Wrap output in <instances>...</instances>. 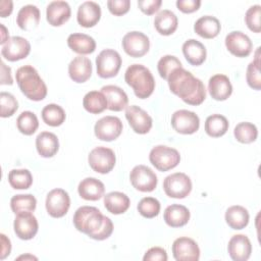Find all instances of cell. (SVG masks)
<instances>
[{"mask_svg": "<svg viewBox=\"0 0 261 261\" xmlns=\"http://www.w3.org/2000/svg\"><path fill=\"white\" fill-rule=\"evenodd\" d=\"M72 221L79 231L96 241L108 239L113 231L111 219L93 206H82L76 209Z\"/></svg>", "mask_w": 261, "mask_h": 261, "instance_id": "1", "label": "cell"}, {"mask_svg": "<svg viewBox=\"0 0 261 261\" xmlns=\"http://www.w3.org/2000/svg\"><path fill=\"white\" fill-rule=\"evenodd\" d=\"M170 91L189 105H200L206 98L203 82L182 67L175 68L167 79Z\"/></svg>", "mask_w": 261, "mask_h": 261, "instance_id": "2", "label": "cell"}, {"mask_svg": "<svg viewBox=\"0 0 261 261\" xmlns=\"http://www.w3.org/2000/svg\"><path fill=\"white\" fill-rule=\"evenodd\" d=\"M15 79L21 93L28 99L41 101L47 96V87L32 65L20 66L16 70Z\"/></svg>", "mask_w": 261, "mask_h": 261, "instance_id": "3", "label": "cell"}, {"mask_svg": "<svg viewBox=\"0 0 261 261\" xmlns=\"http://www.w3.org/2000/svg\"><path fill=\"white\" fill-rule=\"evenodd\" d=\"M126 84L140 99L150 97L155 89V80L150 69L142 64H132L124 73Z\"/></svg>", "mask_w": 261, "mask_h": 261, "instance_id": "4", "label": "cell"}, {"mask_svg": "<svg viewBox=\"0 0 261 261\" xmlns=\"http://www.w3.org/2000/svg\"><path fill=\"white\" fill-rule=\"evenodd\" d=\"M149 160L156 169L167 171L177 166L180 161V155L176 149L158 145L150 151Z\"/></svg>", "mask_w": 261, "mask_h": 261, "instance_id": "5", "label": "cell"}, {"mask_svg": "<svg viewBox=\"0 0 261 261\" xmlns=\"http://www.w3.org/2000/svg\"><path fill=\"white\" fill-rule=\"evenodd\" d=\"M121 57L113 49L102 50L96 57L97 74L102 79L115 76L121 67Z\"/></svg>", "mask_w": 261, "mask_h": 261, "instance_id": "6", "label": "cell"}, {"mask_svg": "<svg viewBox=\"0 0 261 261\" xmlns=\"http://www.w3.org/2000/svg\"><path fill=\"white\" fill-rule=\"evenodd\" d=\"M163 190L165 194L174 199H184L192 191L191 178L182 172L169 174L164 178Z\"/></svg>", "mask_w": 261, "mask_h": 261, "instance_id": "7", "label": "cell"}, {"mask_svg": "<svg viewBox=\"0 0 261 261\" xmlns=\"http://www.w3.org/2000/svg\"><path fill=\"white\" fill-rule=\"evenodd\" d=\"M88 161L90 167L94 171L105 174L113 169L116 157L112 149L107 147H96L90 152Z\"/></svg>", "mask_w": 261, "mask_h": 261, "instance_id": "8", "label": "cell"}, {"mask_svg": "<svg viewBox=\"0 0 261 261\" xmlns=\"http://www.w3.org/2000/svg\"><path fill=\"white\" fill-rule=\"evenodd\" d=\"M129 179L136 190L145 193L154 191L158 182L155 172L146 165L135 166L129 173Z\"/></svg>", "mask_w": 261, "mask_h": 261, "instance_id": "9", "label": "cell"}, {"mask_svg": "<svg viewBox=\"0 0 261 261\" xmlns=\"http://www.w3.org/2000/svg\"><path fill=\"white\" fill-rule=\"evenodd\" d=\"M45 205L51 217H63L70 207L69 195L63 189H54L48 193Z\"/></svg>", "mask_w": 261, "mask_h": 261, "instance_id": "10", "label": "cell"}, {"mask_svg": "<svg viewBox=\"0 0 261 261\" xmlns=\"http://www.w3.org/2000/svg\"><path fill=\"white\" fill-rule=\"evenodd\" d=\"M122 48L130 57H142L149 51V38L142 32H129L122 38Z\"/></svg>", "mask_w": 261, "mask_h": 261, "instance_id": "11", "label": "cell"}, {"mask_svg": "<svg viewBox=\"0 0 261 261\" xmlns=\"http://www.w3.org/2000/svg\"><path fill=\"white\" fill-rule=\"evenodd\" d=\"M122 127V122L118 117L107 115L96 122L94 132L99 140L111 142L121 135Z\"/></svg>", "mask_w": 261, "mask_h": 261, "instance_id": "12", "label": "cell"}, {"mask_svg": "<svg viewBox=\"0 0 261 261\" xmlns=\"http://www.w3.org/2000/svg\"><path fill=\"white\" fill-rule=\"evenodd\" d=\"M171 125L178 134L192 135L199 129L200 119L195 112L180 109L172 114Z\"/></svg>", "mask_w": 261, "mask_h": 261, "instance_id": "13", "label": "cell"}, {"mask_svg": "<svg viewBox=\"0 0 261 261\" xmlns=\"http://www.w3.org/2000/svg\"><path fill=\"white\" fill-rule=\"evenodd\" d=\"M31 52L30 42L19 36H13L2 45L1 54L8 61H18L25 58Z\"/></svg>", "mask_w": 261, "mask_h": 261, "instance_id": "14", "label": "cell"}, {"mask_svg": "<svg viewBox=\"0 0 261 261\" xmlns=\"http://www.w3.org/2000/svg\"><path fill=\"white\" fill-rule=\"evenodd\" d=\"M172 255L176 261H198L200 249L193 239L180 237L172 244Z\"/></svg>", "mask_w": 261, "mask_h": 261, "instance_id": "15", "label": "cell"}, {"mask_svg": "<svg viewBox=\"0 0 261 261\" xmlns=\"http://www.w3.org/2000/svg\"><path fill=\"white\" fill-rule=\"evenodd\" d=\"M125 117L133 130L137 134H147L150 132L152 127V117L139 106H127L125 108Z\"/></svg>", "mask_w": 261, "mask_h": 261, "instance_id": "16", "label": "cell"}, {"mask_svg": "<svg viewBox=\"0 0 261 261\" xmlns=\"http://www.w3.org/2000/svg\"><path fill=\"white\" fill-rule=\"evenodd\" d=\"M13 228L16 237L28 241L37 234L39 224L37 218L31 212H20L14 218Z\"/></svg>", "mask_w": 261, "mask_h": 261, "instance_id": "17", "label": "cell"}, {"mask_svg": "<svg viewBox=\"0 0 261 261\" xmlns=\"http://www.w3.org/2000/svg\"><path fill=\"white\" fill-rule=\"evenodd\" d=\"M225 46L237 57H247L253 50V44L250 38L240 31L230 32L225 37Z\"/></svg>", "mask_w": 261, "mask_h": 261, "instance_id": "18", "label": "cell"}, {"mask_svg": "<svg viewBox=\"0 0 261 261\" xmlns=\"http://www.w3.org/2000/svg\"><path fill=\"white\" fill-rule=\"evenodd\" d=\"M227 251L233 261H246L251 256L252 245L247 236L236 234L230 238Z\"/></svg>", "mask_w": 261, "mask_h": 261, "instance_id": "19", "label": "cell"}, {"mask_svg": "<svg viewBox=\"0 0 261 261\" xmlns=\"http://www.w3.org/2000/svg\"><path fill=\"white\" fill-rule=\"evenodd\" d=\"M70 14V6L65 1H52L46 8V18L52 27L62 25L69 19Z\"/></svg>", "mask_w": 261, "mask_h": 261, "instance_id": "20", "label": "cell"}, {"mask_svg": "<svg viewBox=\"0 0 261 261\" xmlns=\"http://www.w3.org/2000/svg\"><path fill=\"white\" fill-rule=\"evenodd\" d=\"M208 91L210 96L217 101L226 100L232 93V86L225 74H214L209 79Z\"/></svg>", "mask_w": 261, "mask_h": 261, "instance_id": "21", "label": "cell"}, {"mask_svg": "<svg viewBox=\"0 0 261 261\" xmlns=\"http://www.w3.org/2000/svg\"><path fill=\"white\" fill-rule=\"evenodd\" d=\"M101 18V8L94 1H86L79 6L76 19L80 25L92 28L98 23Z\"/></svg>", "mask_w": 261, "mask_h": 261, "instance_id": "22", "label": "cell"}, {"mask_svg": "<svg viewBox=\"0 0 261 261\" xmlns=\"http://www.w3.org/2000/svg\"><path fill=\"white\" fill-rule=\"evenodd\" d=\"M68 74L70 79L77 84L87 82L92 75L91 60L82 55L74 57L68 65Z\"/></svg>", "mask_w": 261, "mask_h": 261, "instance_id": "23", "label": "cell"}, {"mask_svg": "<svg viewBox=\"0 0 261 261\" xmlns=\"http://www.w3.org/2000/svg\"><path fill=\"white\" fill-rule=\"evenodd\" d=\"M101 92L106 97L109 110L121 111L127 107L128 98L121 88L114 85H107L102 87Z\"/></svg>", "mask_w": 261, "mask_h": 261, "instance_id": "24", "label": "cell"}, {"mask_svg": "<svg viewBox=\"0 0 261 261\" xmlns=\"http://www.w3.org/2000/svg\"><path fill=\"white\" fill-rule=\"evenodd\" d=\"M77 192L81 198L88 201H97L104 196V184L95 177L84 178L77 187Z\"/></svg>", "mask_w": 261, "mask_h": 261, "instance_id": "25", "label": "cell"}, {"mask_svg": "<svg viewBox=\"0 0 261 261\" xmlns=\"http://www.w3.org/2000/svg\"><path fill=\"white\" fill-rule=\"evenodd\" d=\"M36 148L44 158L53 157L59 150V141L55 134L50 132H42L36 138Z\"/></svg>", "mask_w": 261, "mask_h": 261, "instance_id": "26", "label": "cell"}, {"mask_svg": "<svg viewBox=\"0 0 261 261\" xmlns=\"http://www.w3.org/2000/svg\"><path fill=\"white\" fill-rule=\"evenodd\" d=\"M163 218L170 227H181L189 222L190 211L184 205L172 204L164 210Z\"/></svg>", "mask_w": 261, "mask_h": 261, "instance_id": "27", "label": "cell"}, {"mask_svg": "<svg viewBox=\"0 0 261 261\" xmlns=\"http://www.w3.org/2000/svg\"><path fill=\"white\" fill-rule=\"evenodd\" d=\"M221 30L219 20L211 15H204L198 18L194 24V31L197 35L205 39L215 38Z\"/></svg>", "mask_w": 261, "mask_h": 261, "instance_id": "28", "label": "cell"}, {"mask_svg": "<svg viewBox=\"0 0 261 261\" xmlns=\"http://www.w3.org/2000/svg\"><path fill=\"white\" fill-rule=\"evenodd\" d=\"M182 53L187 61L195 66L201 65L205 61L207 55L205 46L195 39H189L184 43Z\"/></svg>", "mask_w": 261, "mask_h": 261, "instance_id": "29", "label": "cell"}, {"mask_svg": "<svg viewBox=\"0 0 261 261\" xmlns=\"http://www.w3.org/2000/svg\"><path fill=\"white\" fill-rule=\"evenodd\" d=\"M40 22V10L37 6L28 4L22 6L16 16L17 25L23 31H32Z\"/></svg>", "mask_w": 261, "mask_h": 261, "instance_id": "30", "label": "cell"}, {"mask_svg": "<svg viewBox=\"0 0 261 261\" xmlns=\"http://www.w3.org/2000/svg\"><path fill=\"white\" fill-rule=\"evenodd\" d=\"M68 47L75 53L81 55L91 54L96 49L95 40L86 34L73 33L67 38Z\"/></svg>", "mask_w": 261, "mask_h": 261, "instance_id": "31", "label": "cell"}, {"mask_svg": "<svg viewBox=\"0 0 261 261\" xmlns=\"http://www.w3.org/2000/svg\"><path fill=\"white\" fill-rule=\"evenodd\" d=\"M177 24L178 21L176 15L168 9L161 10L154 18V27L156 31L163 36L173 34L177 29Z\"/></svg>", "mask_w": 261, "mask_h": 261, "instance_id": "32", "label": "cell"}, {"mask_svg": "<svg viewBox=\"0 0 261 261\" xmlns=\"http://www.w3.org/2000/svg\"><path fill=\"white\" fill-rule=\"evenodd\" d=\"M129 205V198L121 192H110L104 196V206L112 214L118 215L124 213Z\"/></svg>", "mask_w": 261, "mask_h": 261, "instance_id": "33", "label": "cell"}, {"mask_svg": "<svg viewBox=\"0 0 261 261\" xmlns=\"http://www.w3.org/2000/svg\"><path fill=\"white\" fill-rule=\"evenodd\" d=\"M250 215L248 210L240 205L230 206L225 212V221L232 229H243L249 223Z\"/></svg>", "mask_w": 261, "mask_h": 261, "instance_id": "34", "label": "cell"}, {"mask_svg": "<svg viewBox=\"0 0 261 261\" xmlns=\"http://www.w3.org/2000/svg\"><path fill=\"white\" fill-rule=\"evenodd\" d=\"M83 106L88 112L92 114H99L108 108L106 97L102 92L98 91L88 92L84 96Z\"/></svg>", "mask_w": 261, "mask_h": 261, "instance_id": "35", "label": "cell"}, {"mask_svg": "<svg viewBox=\"0 0 261 261\" xmlns=\"http://www.w3.org/2000/svg\"><path fill=\"white\" fill-rule=\"evenodd\" d=\"M228 121L225 116L221 114H212L205 120V132L212 138L223 136L228 129Z\"/></svg>", "mask_w": 261, "mask_h": 261, "instance_id": "36", "label": "cell"}, {"mask_svg": "<svg viewBox=\"0 0 261 261\" xmlns=\"http://www.w3.org/2000/svg\"><path fill=\"white\" fill-rule=\"evenodd\" d=\"M42 119L50 126H59L65 120V111L57 104H48L42 109Z\"/></svg>", "mask_w": 261, "mask_h": 261, "instance_id": "37", "label": "cell"}, {"mask_svg": "<svg viewBox=\"0 0 261 261\" xmlns=\"http://www.w3.org/2000/svg\"><path fill=\"white\" fill-rule=\"evenodd\" d=\"M8 182L15 190H27L33 184V176L28 169H12L8 173Z\"/></svg>", "mask_w": 261, "mask_h": 261, "instance_id": "38", "label": "cell"}, {"mask_svg": "<svg viewBox=\"0 0 261 261\" xmlns=\"http://www.w3.org/2000/svg\"><path fill=\"white\" fill-rule=\"evenodd\" d=\"M16 126L21 134L31 136L35 134L39 127L38 117L32 111H23L16 119Z\"/></svg>", "mask_w": 261, "mask_h": 261, "instance_id": "39", "label": "cell"}, {"mask_svg": "<svg viewBox=\"0 0 261 261\" xmlns=\"http://www.w3.org/2000/svg\"><path fill=\"white\" fill-rule=\"evenodd\" d=\"M233 135L238 142L243 144H250L256 141L258 137V129L255 124L244 121L236 125L233 129Z\"/></svg>", "mask_w": 261, "mask_h": 261, "instance_id": "40", "label": "cell"}, {"mask_svg": "<svg viewBox=\"0 0 261 261\" xmlns=\"http://www.w3.org/2000/svg\"><path fill=\"white\" fill-rule=\"evenodd\" d=\"M37 200L31 194L15 195L10 200L11 210L17 214L20 212H33L36 209Z\"/></svg>", "mask_w": 261, "mask_h": 261, "instance_id": "41", "label": "cell"}, {"mask_svg": "<svg viewBox=\"0 0 261 261\" xmlns=\"http://www.w3.org/2000/svg\"><path fill=\"white\" fill-rule=\"evenodd\" d=\"M259 49L257 48L256 58L249 63L246 72V80L248 85L254 89L259 91L261 89V75H260V60H259Z\"/></svg>", "mask_w": 261, "mask_h": 261, "instance_id": "42", "label": "cell"}, {"mask_svg": "<svg viewBox=\"0 0 261 261\" xmlns=\"http://www.w3.org/2000/svg\"><path fill=\"white\" fill-rule=\"evenodd\" d=\"M160 202L153 197H145L138 204L139 213L146 218H154L160 212Z\"/></svg>", "mask_w": 261, "mask_h": 261, "instance_id": "43", "label": "cell"}, {"mask_svg": "<svg viewBox=\"0 0 261 261\" xmlns=\"http://www.w3.org/2000/svg\"><path fill=\"white\" fill-rule=\"evenodd\" d=\"M181 66V62L173 55H165L161 57L157 63V69L160 76L167 81L169 74L175 69Z\"/></svg>", "mask_w": 261, "mask_h": 261, "instance_id": "44", "label": "cell"}, {"mask_svg": "<svg viewBox=\"0 0 261 261\" xmlns=\"http://www.w3.org/2000/svg\"><path fill=\"white\" fill-rule=\"evenodd\" d=\"M0 105H1V117L12 116L18 108V102L15 97L7 92H1L0 94Z\"/></svg>", "mask_w": 261, "mask_h": 261, "instance_id": "45", "label": "cell"}, {"mask_svg": "<svg viewBox=\"0 0 261 261\" xmlns=\"http://www.w3.org/2000/svg\"><path fill=\"white\" fill-rule=\"evenodd\" d=\"M260 15H261V6L258 4L251 6L246 11L245 21L250 31L254 33H260L261 31Z\"/></svg>", "mask_w": 261, "mask_h": 261, "instance_id": "46", "label": "cell"}, {"mask_svg": "<svg viewBox=\"0 0 261 261\" xmlns=\"http://www.w3.org/2000/svg\"><path fill=\"white\" fill-rule=\"evenodd\" d=\"M107 7L112 14L120 16L128 12L130 7V1L129 0H109L107 1Z\"/></svg>", "mask_w": 261, "mask_h": 261, "instance_id": "47", "label": "cell"}, {"mask_svg": "<svg viewBox=\"0 0 261 261\" xmlns=\"http://www.w3.org/2000/svg\"><path fill=\"white\" fill-rule=\"evenodd\" d=\"M162 4L161 0H140L138 1V6L140 10L147 14L152 15L155 12H157Z\"/></svg>", "mask_w": 261, "mask_h": 261, "instance_id": "48", "label": "cell"}, {"mask_svg": "<svg viewBox=\"0 0 261 261\" xmlns=\"http://www.w3.org/2000/svg\"><path fill=\"white\" fill-rule=\"evenodd\" d=\"M167 253L166 251L161 248V247H153L151 249H149L144 257H143V260L144 261H153V260H159V261H166L167 260Z\"/></svg>", "mask_w": 261, "mask_h": 261, "instance_id": "49", "label": "cell"}, {"mask_svg": "<svg viewBox=\"0 0 261 261\" xmlns=\"http://www.w3.org/2000/svg\"><path fill=\"white\" fill-rule=\"evenodd\" d=\"M201 5L200 0H177L176 7L184 13H192L197 11Z\"/></svg>", "mask_w": 261, "mask_h": 261, "instance_id": "50", "label": "cell"}, {"mask_svg": "<svg viewBox=\"0 0 261 261\" xmlns=\"http://www.w3.org/2000/svg\"><path fill=\"white\" fill-rule=\"evenodd\" d=\"M13 80L11 77V68L1 61V85H12Z\"/></svg>", "mask_w": 261, "mask_h": 261, "instance_id": "51", "label": "cell"}, {"mask_svg": "<svg viewBox=\"0 0 261 261\" xmlns=\"http://www.w3.org/2000/svg\"><path fill=\"white\" fill-rule=\"evenodd\" d=\"M0 237H1V244H2L0 259L3 260V259H5L7 256H9V254H10V252H11V244H10V240H9L5 234L1 233Z\"/></svg>", "mask_w": 261, "mask_h": 261, "instance_id": "52", "label": "cell"}, {"mask_svg": "<svg viewBox=\"0 0 261 261\" xmlns=\"http://www.w3.org/2000/svg\"><path fill=\"white\" fill-rule=\"evenodd\" d=\"M13 9V3L10 0H2L0 2V15L1 17H6L11 14Z\"/></svg>", "mask_w": 261, "mask_h": 261, "instance_id": "53", "label": "cell"}, {"mask_svg": "<svg viewBox=\"0 0 261 261\" xmlns=\"http://www.w3.org/2000/svg\"><path fill=\"white\" fill-rule=\"evenodd\" d=\"M0 28H1V41H0V44L4 45L9 40L8 31L6 30V28L2 23H0Z\"/></svg>", "mask_w": 261, "mask_h": 261, "instance_id": "54", "label": "cell"}, {"mask_svg": "<svg viewBox=\"0 0 261 261\" xmlns=\"http://www.w3.org/2000/svg\"><path fill=\"white\" fill-rule=\"evenodd\" d=\"M21 259H24V260H27V259H31V260H37V257H34V256H32V255H21V256H19V257H17L16 258V260H21Z\"/></svg>", "mask_w": 261, "mask_h": 261, "instance_id": "55", "label": "cell"}]
</instances>
